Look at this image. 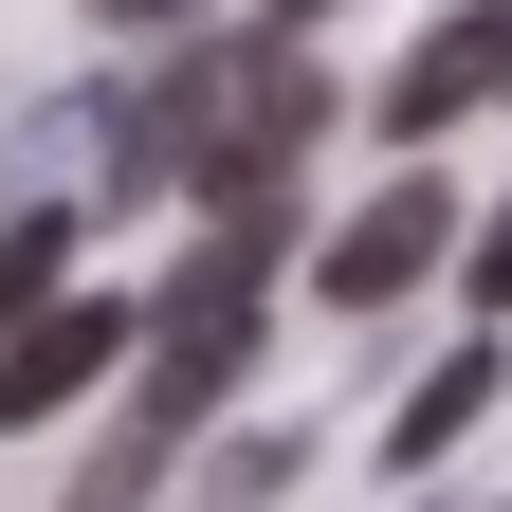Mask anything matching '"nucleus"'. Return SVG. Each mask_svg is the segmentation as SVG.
Instances as JSON below:
<instances>
[{"instance_id": "f257e3e1", "label": "nucleus", "mask_w": 512, "mask_h": 512, "mask_svg": "<svg viewBox=\"0 0 512 512\" xmlns=\"http://www.w3.org/2000/svg\"><path fill=\"white\" fill-rule=\"evenodd\" d=\"M256 311H275V202L238 183V202L202 220V256H183V275L147 293V330H128V348H147V439H165V421H202L220 384H238Z\"/></svg>"}, {"instance_id": "f03ea898", "label": "nucleus", "mask_w": 512, "mask_h": 512, "mask_svg": "<svg viewBox=\"0 0 512 512\" xmlns=\"http://www.w3.org/2000/svg\"><path fill=\"white\" fill-rule=\"evenodd\" d=\"M110 366H128V293H37L19 330H0V421H55V403H92Z\"/></svg>"}, {"instance_id": "7ed1b4c3", "label": "nucleus", "mask_w": 512, "mask_h": 512, "mask_svg": "<svg viewBox=\"0 0 512 512\" xmlns=\"http://www.w3.org/2000/svg\"><path fill=\"white\" fill-rule=\"evenodd\" d=\"M439 238H458V202H439V183H384V202L311 256V293H330V311H384V293H421V275H439Z\"/></svg>"}, {"instance_id": "20e7f679", "label": "nucleus", "mask_w": 512, "mask_h": 512, "mask_svg": "<svg viewBox=\"0 0 512 512\" xmlns=\"http://www.w3.org/2000/svg\"><path fill=\"white\" fill-rule=\"evenodd\" d=\"M476 92H494V0H476V19H439L403 74H384V128H403V147H439V128H458Z\"/></svg>"}, {"instance_id": "39448f33", "label": "nucleus", "mask_w": 512, "mask_h": 512, "mask_svg": "<svg viewBox=\"0 0 512 512\" xmlns=\"http://www.w3.org/2000/svg\"><path fill=\"white\" fill-rule=\"evenodd\" d=\"M476 421H494V330H476L458 366H421V384H403V421H384V458H458Z\"/></svg>"}, {"instance_id": "423d86ee", "label": "nucleus", "mask_w": 512, "mask_h": 512, "mask_svg": "<svg viewBox=\"0 0 512 512\" xmlns=\"http://www.w3.org/2000/svg\"><path fill=\"white\" fill-rule=\"evenodd\" d=\"M147 476H165V439L128 421V439H92V458H74V494H55V512H147Z\"/></svg>"}, {"instance_id": "0eeeda50", "label": "nucleus", "mask_w": 512, "mask_h": 512, "mask_svg": "<svg viewBox=\"0 0 512 512\" xmlns=\"http://www.w3.org/2000/svg\"><path fill=\"white\" fill-rule=\"evenodd\" d=\"M55 256H74V220H55V202H37V220H0V330L55 293Z\"/></svg>"}, {"instance_id": "6e6552de", "label": "nucleus", "mask_w": 512, "mask_h": 512, "mask_svg": "<svg viewBox=\"0 0 512 512\" xmlns=\"http://www.w3.org/2000/svg\"><path fill=\"white\" fill-rule=\"evenodd\" d=\"M92 19H128V37H183V19H220V0H92Z\"/></svg>"}, {"instance_id": "1a4fd4ad", "label": "nucleus", "mask_w": 512, "mask_h": 512, "mask_svg": "<svg viewBox=\"0 0 512 512\" xmlns=\"http://www.w3.org/2000/svg\"><path fill=\"white\" fill-rule=\"evenodd\" d=\"M476 311H512V202H494V238H476Z\"/></svg>"}, {"instance_id": "9d476101", "label": "nucleus", "mask_w": 512, "mask_h": 512, "mask_svg": "<svg viewBox=\"0 0 512 512\" xmlns=\"http://www.w3.org/2000/svg\"><path fill=\"white\" fill-rule=\"evenodd\" d=\"M494 92H512V0H494Z\"/></svg>"}]
</instances>
